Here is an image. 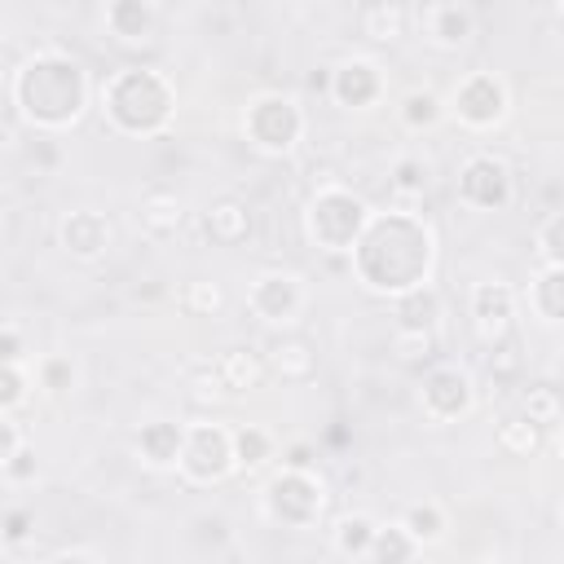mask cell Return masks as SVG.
<instances>
[{
  "instance_id": "1",
  "label": "cell",
  "mask_w": 564,
  "mask_h": 564,
  "mask_svg": "<svg viewBox=\"0 0 564 564\" xmlns=\"http://www.w3.org/2000/svg\"><path fill=\"white\" fill-rule=\"evenodd\" d=\"M352 278L375 295H401L432 282L436 269V229L414 207L370 212L357 247L348 251Z\"/></svg>"
},
{
  "instance_id": "2",
  "label": "cell",
  "mask_w": 564,
  "mask_h": 564,
  "mask_svg": "<svg viewBox=\"0 0 564 564\" xmlns=\"http://www.w3.org/2000/svg\"><path fill=\"white\" fill-rule=\"evenodd\" d=\"M93 84L88 70L62 48H35L9 75V101L18 119L35 132H66L88 110Z\"/></svg>"
},
{
  "instance_id": "3",
  "label": "cell",
  "mask_w": 564,
  "mask_h": 564,
  "mask_svg": "<svg viewBox=\"0 0 564 564\" xmlns=\"http://www.w3.org/2000/svg\"><path fill=\"white\" fill-rule=\"evenodd\" d=\"M101 115L119 137H159L176 115V84L154 66H123L101 84Z\"/></svg>"
},
{
  "instance_id": "4",
  "label": "cell",
  "mask_w": 564,
  "mask_h": 564,
  "mask_svg": "<svg viewBox=\"0 0 564 564\" xmlns=\"http://www.w3.org/2000/svg\"><path fill=\"white\" fill-rule=\"evenodd\" d=\"M366 220H370V207L348 185H322L304 203V234L326 256H348L357 247Z\"/></svg>"
},
{
  "instance_id": "5",
  "label": "cell",
  "mask_w": 564,
  "mask_h": 564,
  "mask_svg": "<svg viewBox=\"0 0 564 564\" xmlns=\"http://www.w3.org/2000/svg\"><path fill=\"white\" fill-rule=\"evenodd\" d=\"M242 137H247L251 150L282 159V154H291V150L300 145V137H304V106H300L291 93H278V88L256 93V97L242 106Z\"/></svg>"
},
{
  "instance_id": "6",
  "label": "cell",
  "mask_w": 564,
  "mask_h": 564,
  "mask_svg": "<svg viewBox=\"0 0 564 564\" xmlns=\"http://www.w3.org/2000/svg\"><path fill=\"white\" fill-rule=\"evenodd\" d=\"M260 507L282 529H313L326 511V485H322L317 467H278L264 480Z\"/></svg>"
},
{
  "instance_id": "7",
  "label": "cell",
  "mask_w": 564,
  "mask_h": 564,
  "mask_svg": "<svg viewBox=\"0 0 564 564\" xmlns=\"http://www.w3.org/2000/svg\"><path fill=\"white\" fill-rule=\"evenodd\" d=\"M449 115L471 128V132H485V128H498L507 119V106H511V93H507V79L494 75V70H467L449 97H445Z\"/></svg>"
},
{
  "instance_id": "8",
  "label": "cell",
  "mask_w": 564,
  "mask_h": 564,
  "mask_svg": "<svg viewBox=\"0 0 564 564\" xmlns=\"http://www.w3.org/2000/svg\"><path fill=\"white\" fill-rule=\"evenodd\" d=\"M234 467H238L234 427H225V423H189V427H185V449H181L176 471H181L189 485H216V480H225Z\"/></svg>"
},
{
  "instance_id": "9",
  "label": "cell",
  "mask_w": 564,
  "mask_h": 564,
  "mask_svg": "<svg viewBox=\"0 0 564 564\" xmlns=\"http://www.w3.org/2000/svg\"><path fill=\"white\" fill-rule=\"evenodd\" d=\"M516 198V176L507 167V159L489 154V150H476L463 159L458 167V203L471 207V212H502L511 207Z\"/></svg>"
},
{
  "instance_id": "10",
  "label": "cell",
  "mask_w": 564,
  "mask_h": 564,
  "mask_svg": "<svg viewBox=\"0 0 564 564\" xmlns=\"http://www.w3.org/2000/svg\"><path fill=\"white\" fill-rule=\"evenodd\" d=\"M419 405L432 423H458L476 410V383L463 366L454 361H436L423 370V383H419Z\"/></svg>"
},
{
  "instance_id": "11",
  "label": "cell",
  "mask_w": 564,
  "mask_h": 564,
  "mask_svg": "<svg viewBox=\"0 0 564 564\" xmlns=\"http://www.w3.org/2000/svg\"><path fill=\"white\" fill-rule=\"evenodd\" d=\"M247 308H251L260 322H269V326L295 322L300 308H304V282H300V273H286V269H264V273H256L251 286H247Z\"/></svg>"
},
{
  "instance_id": "12",
  "label": "cell",
  "mask_w": 564,
  "mask_h": 564,
  "mask_svg": "<svg viewBox=\"0 0 564 564\" xmlns=\"http://www.w3.org/2000/svg\"><path fill=\"white\" fill-rule=\"evenodd\" d=\"M330 97L344 110H370L383 97V70L370 57H344L330 66Z\"/></svg>"
},
{
  "instance_id": "13",
  "label": "cell",
  "mask_w": 564,
  "mask_h": 564,
  "mask_svg": "<svg viewBox=\"0 0 564 564\" xmlns=\"http://www.w3.org/2000/svg\"><path fill=\"white\" fill-rule=\"evenodd\" d=\"M110 234H115V229H110L106 212H97V207H75V212H66L62 225H57V242H62V251L75 256V260H97V256H106Z\"/></svg>"
},
{
  "instance_id": "14",
  "label": "cell",
  "mask_w": 564,
  "mask_h": 564,
  "mask_svg": "<svg viewBox=\"0 0 564 564\" xmlns=\"http://www.w3.org/2000/svg\"><path fill=\"white\" fill-rule=\"evenodd\" d=\"M471 322L480 335H502L511 322H516V308H520V291L511 282H476L471 286Z\"/></svg>"
},
{
  "instance_id": "15",
  "label": "cell",
  "mask_w": 564,
  "mask_h": 564,
  "mask_svg": "<svg viewBox=\"0 0 564 564\" xmlns=\"http://www.w3.org/2000/svg\"><path fill=\"white\" fill-rule=\"evenodd\" d=\"M203 234L216 247H242L251 238V207L234 194H220L203 207Z\"/></svg>"
},
{
  "instance_id": "16",
  "label": "cell",
  "mask_w": 564,
  "mask_h": 564,
  "mask_svg": "<svg viewBox=\"0 0 564 564\" xmlns=\"http://www.w3.org/2000/svg\"><path fill=\"white\" fill-rule=\"evenodd\" d=\"M185 427L189 423H172V419H150L137 427V454L145 467L163 471V467H176L181 463V449H185Z\"/></svg>"
},
{
  "instance_id": "17",
  "label": "cell",
  "mask_w": 564,
  "mask_h": 564,
  "mask_svg": "<svg viewBox=\"0 0 564 564\" xmlns=\"http://www.w3.org/2000/svg\"><path fill=\"white\" fill-rule=\"evenodd\" d=\"M423 31H427V40L436 48H463L476 35V13L463 0H436L423 13Z\"/></svg>"
},
{
  "instance_id": "18",
  "label": "cell",
  "mask_w": 564,
  "mask_h": 564,
  "mask_svg": "<svg viewBox=\"0 0 564 564\" xmlns=\"http://www.w3.org/2000/svg\"><path fill=\"white\" fill-rule=\"evenodd\" d=\"M106 31L123 44H145L159 31V4L154 0H106Z\"/></svg>"
},
{
  "instance_id": "19",
  "label": "cell",
  "mask_w": 564,
  "mask_h": 564,
  "mask_svg": "<svg viewBox=\"0 0 564 564\" xmlns=\"http://www.w3.org/2000/svg\"><path fill=\"white\" fill-rule=\"evenodd\" d=\"M520 300L529 304V313H533L538 322L564 326V264H542V269L529 278V286H524Z\"/></svg>"
},
{
  "instance_id": "20",
  "label": "cell",
  "mask_w": 564,
  "mask_h": 564,
  "mask_svg": "<svg viewBox=\"0 0 564 564\" xmlns=\"http://www.w3.org/2000/svg\"><path fill=\"white\" fill-rule=\"evenodd\" d=\"M137 220L150 238H172L185 225V198L176 189H145L137 203Z\"/></svg>"
},
{
  "instance_id": "21",
  "label": "cell",
  "mask_w": 564,
  "mask_h": 564,
  "mask_svg": "<svg viewBox=\"0 0 564 564\" xmlns=\"http://www.w3.org/2000/svg\"><path fill=\"white\" fill-rule=\"evenodd\" d=\"M392 317H397V330H432L441 317V291L423 282V286L392 295Z\"/></svg>"
},
{
  "instance_id": "22",
  "label": "cell",
  "mask_w": 564,
  "mask_h": 564,
  "mask_svg": "<svg viewBox=\"0 0 564 564\" xmlns=\"http://www.w3.org/2000/svg\"><path fill=\"white\" fill-rule=\"evenodd\" d=\"M375 533H379V520L366 516V511H348L330 524V551L344 555V560H370V546H375Z\"/></svg>"
},
{
  "instance_id": "23",
  "label": "cell",
  "mask_w": 564,
  "mask_h": 564,
  "mask_svg": "<svg viewBox=\"0 0 564 564\" xmlns=\"http://www.w3.org/2000/svg\"><path fill=\"white\" fill-rule=\"evenodd\" d=\"M410 31V9L405 0H370L361 9V35L375 44H397Z\"/></svg>"
},
{
  "instance_id": "24",
  "label": "cell",
  "mask_w": 564,
  "mask_h": 564,
  "mask_svg": "<svg viewBox=\"0 0 564 564\" xmlns=\"http://www.w3.org/2000/svg\"><path fill=\"white\" fill-rule=\"evenodd\" d=\"M264 370L269 366L256 352H247V348H229V352H220L212 361V375H216V388L220 392H251L264 379Z\"/></svg>"
},
{
  "instance_id": "25",
  "label": "cell",
  "mask_w": 564,
  "mask_h": 564,
  "mask_svg": "<svg viewBox=\"0 0 564 564\" xmlns=\"http://www.w3.org/2000/svg\"><path fill=\"white\" fill-rule=\"evenodd\" d=\"M445 115H449V106H445V97L432 93V88H410V93L397 101V119H401L410 132H427V128H436Z\"/></svg>"
},
{
  "instance_id": "26",
  "label": "cell",
  "mask_w": 564,
  "mask_h": 564,
  "mask_svg": "<svg viewBox=\"0 0 564 564\" xmlns=\"http://www.w3.org/2000/svg\"><path fill=\"white\" fill-rule=\"evenodd\" d=\"M282 383H304V379H313V370H317V352L304 344V339H282V344H273V352H269V361H264Z\"/></svg>"
},
{
  "instance_id": "27",
  "label": "cell",
  "mask_w": 564,
  "mask_h": 564,
  "mask_svg": "<svg viewBox=\"0 0 564 564\" xmlns=\"http://www.w3.org/2000/svg\"><path fill=\"white\" fill-rule=\"evenodd\" d=\"M414 555H423V542H419L401 520L379 524L375 546H370V560H379V564H405V560H414Z\"/></svg>"
},
{
  "instance_id": "28",
  "label": "cell",
  "mask_w": 564,
  "mask_h": 564,
  "mask_svg": "<svg viewBox=\"0 0 564 564\" xmlns=\"http://www.w3.org/2000/svg\"><path fill=\"white\" fill-rule=\"evenodd\" d=\"M234 454H238V467L242 471H256V467H264L278 454V441L260 423H238L234 427Z\"/></svg>"
},
{
  "instance_id": "29",
  "label": "cell",
  "mask_w": 564,
  "mask_h": 564,
  "mask_svg": "<svg viewBox=\"0 0 564 564\" xmlns=\"http://www.w3.org/2000/svg\"><path fill=\"white\" fill-rule=\"evenodd\" d=\"M542 432H546V427H538L529 414H507V419L498 423V449H507V454H516V458H529V454L542 449Z\"/></svg>"
},
{
  "instance_id": "30",
  "label": "cell",
  "mask_w": 564,
  "mask_h": 564,
  "mask_svg": "<svg viewBox=\"0 0 564 564\" xmlns=\"http://www.w3.org/2000/svg\"><path fill=\"white\" fill-rule=\"evenodd\" d=\"M520 414H529L538 427H560L564 419V392L551 383H529L520 392Z\"/></svg>"
},
{
  "instance_id": "31",
  "label": "cell",
  "mask_w": 564,
  "mask_h": 564,
  "mask_svg": "<svg viewBox=\"0 0 564 564\" xmlns=\"http://www.w3.org/2000/svg\"><path fill=\"white\" fill-rule=\"evenodd\" d=\"M401 524L423 542V546H432V542H441L445 538V529H449V516H445V507L436 502V498H423V502H414V507H405V516H401Z\"/></svg>"
},
{
  "instance_id": "32",
  "label": "cell",
  "mask_w": 564,
  "mask_h": 564,
  "mask_svg": "<svg viewBox=\"0 0 564 564\" xmlns=\"http://www.w3.org/2000/svg\"><path fill=\"white\" fill-rule=\"evenodd\" d=\"M35 388V366L26 361H0V414H18V405Z\"/></svg>"
},
{
  "instance_id": "33",
  "label": "cell",
  "mask_w": 564,
  "mask_h": 564,
  "mask_svg": "<svg viewBox=\"0 0 564 564\" xmlns=\"http://www.w3.org/2000/svg\"><path fill=\"white\" fill-rule=\"evenodd\" d=\"M427 181H432V167H427V159H419V154H401L397 163H392V194L397 198H419L423 189H427Z\"/></svg>"
},
{
  "instance_id": "34",
  "label": "cell",
  "mask_w": 564,
  "mask_h": 564,
  "mask_svg": "<svg viewBox=\"0 0 564 564\" xmlns=\"http://www.w3.org/2000/svg\"><path fill=\"white\" fill-rule=\"evenodd\" d=\"M176 304H181L189 317H216V313L225 308V291H220L216 282H207V278H194V282L181 286Z\"/></svg>"
},
{
  "instance_id": "35",
  "label": "cell",
  "mask_w": 564,
  "mask_h": 564,
  "mask_svg": "<svg viewBox=\"0 0 564 564\" xmlns=\"http://www.w3.org/2000/svg\"><path fill=\"white\" fill-rule=\"evenodd\" d=\"M75 375H79L75 361L62 357V352H48V357L35 361V383H40L44 392H53V397H57V392H70V388H75Z\"/></svg>"
},
{
  "instance_id": "36",
  "label": "cell",
  "mask_w": 564,
  "mask_h": 564,
  "mask_svg": "<svg viewBox=\"0 0 564 564\" xmlns=\"http://www.w3.org/2000/svg\"><path fill=\"white\" fill-rule=\"evenodd\" d=\"M538 256L542 264H564V212H551L542 225H538Z\"/></svg>"
},
{
  "instance_id": "37",
  "label": "cell",
  "mask_w": 564,
  "mask_h": 564,
  "mask_svg": "<svg viewBox=\"0 0 564 564\" xmlns=\"http://www.w3.org/2000/svg\"><path fill=\"white\" fill-rule=\"evenodd\" d=\"M0 480L4 485H26V480H35V449H18V454H9V458H0Z\"/></svg>"
},
{
  "instance_id": "38",
  "label": "cell",
  "mask_w": 564,
  "mask_h": 564,
  "mask_svg": "<svg viewBox=\"0 0 564 564\" xmlns=\"http://www.w3.org/2000/svg\"><path fill=\"white\" fill-rule=\"evenodd\" d=\"M31 529H35V516H31L26 507H9L4 520H0V542H4V546H18V542L31 538Z\"/></svg>"
},
{
  "instance_id": "39",
  "label": "cell",
  "mask_w": 564,
  "mask_h": 564,
  "mask_svg": "<svg viewBox=\"0 0 564 564\" xmlns=\"http://www.w3.org/2000/svg\"><path fill=\"white\" fill-rule=\"evenodd\" d=\"M0 361H26V339L13 317L0 326Z\"/></svg>"
},
{
  "instance_id": "40",
  "label": "cell",
  "mask_w": 564,
  "mask_h": 564,
  "mask_svg": "<svg viewBox=\"0 0 564 564\" xmlns=\"http://www.w3.org/2000/svg\"><path fill=\"white\" fill-rule=\"evenodd\" d=\"M282 467H313V445H304V441L286 445L282 449Z\"/></svg>"
},
{
  "instance_id": "41",
  "label": "cell",
  "mask_w": 564,
  "mask_h": 564,
  "mask_svg": "<svg viewBox=\"0 0 564 564\" xmlns=\"http://www.w3.org/2000/svg\"><path fill=\"white\" fill-rule=\"evenodd\" d=\"M555 441H560V454H564V419H560V427H555Z\"/></svg>"
},
{
  "instance_id": "42",
  "label": "cell",
  "mask_w": 564,
  "mask_h": 564,
  "mask_svg": "<svg viewBox=\"0 0 564 564\" xmlns=\"http://www.w3.org/2000/svg\"><path fill=\"white\" fill-rule=\"evenodd\" d=\"M560 529H564V502H560Z\"/></svg>"
},
{
  "instance_id": "43",
  "label": "cell",
  "mask_w": 564,
  "mask_h": 564,
  "mask_svg": "<svg viewBox=\"0 0 564 564\" xmlns=\"http://www.w3.org/2000/svg\"><path fill=\"white\" fill-rule=\"evenodd\" d=\"M560 13H564V0H560Z\"/></svg>"
}]
</instances>
